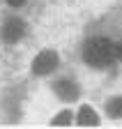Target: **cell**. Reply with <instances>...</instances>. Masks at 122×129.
I'll return each mask as SVG.
<instances>
[{
  "label": "cell",
  "mask_w": 122,
  "mask_h": 129,
  "mask_svg": "<svg viewBox=\"0 0 122 129\" xmlns=\"http://www.w3.org/2000/svg\"><path fill=\"white\" fill-rule=\"evenodd\" d=\"M120 55H122V46H120Z\"/></svg>",
  "instance_id": "9c48e42d"
},
{
  "label": "cell",
  "mask_w": 122,
  "mask_h": 129,
  "mask_svg": "<svg viewBox=\"0 0 122 129\" xmlns=\"http://www.w3.org/2000/svg\"><path fill=\"white\" fill-rule=\"evenodd\" d=\"M117 55V48L113 46L111 39H106V37H95V39H90L83 48V60L88 64H92V67H108V64L115 60Z\"/></svg>",
  "instance_id": "6da1fadb"
},
{
  "label": "cell",
  "mask_w": 122,
  "mask_h": 129,
  "mask_svg": "<svg viewBox=\"0 0 122 129\" xmlns=\"http://www.w3.org/2000/svg\"><path fill=\"white\" fill-rule=\"evenodd\" d=\"M23 35H25V25H23V21H19V19H9V21L5 23V28H3V37H5L7 42H19Z\"/></svg>",
  "instance_id": "3957f363"
},
{
  "label": "cell",
  "mask_w": 122,
  "mask_h": 129,
  "mask_svg": "<svg viewBox=\"0 0 122 129\" xmlns=\"http://www.w3.org/2000/svg\"><path fill=\"white\" fill-rule=\"evenodd\" d=\"M69 115H71V113H69V111H62V113H60V115H58V118L53 120V124H67V122L71 120Z\"/></svg>",
  "instance_id": "52a82bcc"
},
{
  "label": "cell",
  "mask_w": 122,
  "mask_h": 129,
  "mask_svg": "<svg viewBox=\"0 0 122 129\" xmlns=\"http://www.w3.org/2000/svg\"><path fill=\"white\" fill-rule=\"evenodd\" d=\"M25 3V0H7V5H12V7H21Z\"/></svg>",
  "instance_id": "ba28073f"
},
{
  "label": "cell",
  "mask_w": 122,
  "mask_h": 129,
  "mask_svg": "<svg viewBox=\"0 0 122 129\" xmlns=\"http://www.w3.org/2000/svg\"><path fill=\"white\" fill-rule=\"evenodd\" d=\"M78 124H97V115L90 106H83L78 113Z\"/></svg>",
  "instance_id": "5b68a950"
},
{
  "label": "cell",
  "mask_w": 122,
  "mask_h": 129,
  "mask_svg": "<svg viewBox=\"0 0 122 129\" xmlns=\"http://www.w3.org/2000/svg\"><path fill=\"white\" fill-rule=\"evenodd\" d=\"M55 67H58V53H55V51H42V53L35 58V62H32V72L39 74V76L51 74Z\"/></svg>",
  "instance_id": "7a4b0ae2"
},
{
  "label": "cell",
  "mask_w": 122,
  "mask_h": 129,
  "mask_svg": "<svg viewBox=\"0 0 122 129\" xmlns=\"http://www.w3.org/2000/svg\"><path fill=\"white\" fill-rule=\"evenodd\" d=\"M53 88H55V92H58L60 99L71 102V99H76V97H78V88H76L74 81H67V78H65V81H58Z\"/></svg>",
  "instance_id": "277c9868"
},
{
  "label": "cell",
  "mask_w": 122,
  "mask_h": 129,
  "mask_svg": "<svg viewBox=\"0 0 122 129\" xmlns=\"http://www.w3.org/2000/svg\"><path fill=\"white\" fill-rule=\"evenodd\" d=\"M106 111H108L111 118H122V97H115V99L108 102V106H106Z\"/></svg>",
  "instance_id": "8992f818"
}]
</instances>
